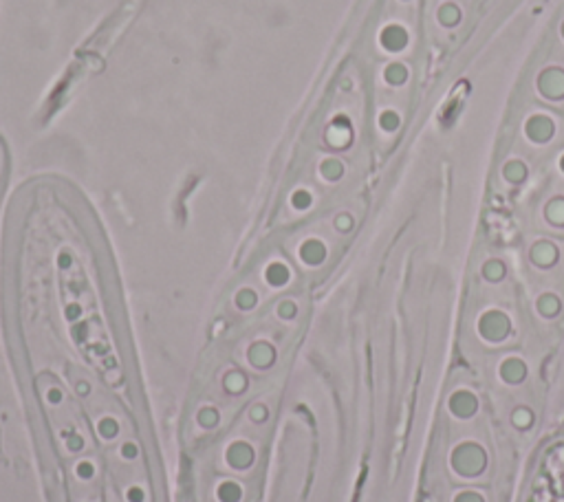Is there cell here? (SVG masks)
I'll return each mask as SVG.
<instances>
[{"mask_svg":"<svg viewBox=\"0 0 564 502\" xmlns=\"http://www.w3.org/2000/svg\"><path fill=\"white\" fill-rule=\"evenodd\" d=\"M525 502H564V439L542 450Z\"/></svg>","mask_w":564,"mask_h":502,"instance_id":"cell-1","label":"cell"},{"mask_svg":"<svg viewBox=\"0 0 564 502\" xmlns=\"http://www.w3.org/2000/svg\"><path fill=\"white\" fill-rule=\"evenodd\" d=\"M540 91L547 95V97H562L564 95V71L560 69H549L540 75L538 79Z\"/></svg>","mask_w":564,"mask_h":502,"instance_id":"cell-2","label":"cell"},{"mask_svg":"<svg viewBox=\"0 0 564 502\" xmlns=\"http://www.w3.org/2000/svg\"><path fill=\"white\" fill-rule=\"evenodd\" d=\"M379 42H382L384 49L397 53V51H401L408 45V31L404 29V26H399V24H391V26H386V29L382 31Z\"/></svg>","mask_w":564,"mask_h":502,"instance_id":"cell-3","label":"cell"},{"mask_svg":"<svg viewBox=\"0 0 564 502\" xmlns=\"http://www.w3.org/2000/svg\"><path fill=\"white\" fill-rule=\"evenodd\" d=\"M527 134L533 141H547L554 134V121L545 115H535L527 121Z\"/></svg>","mask_w":564,"mask_h":502,"instance_id":"cell-4","label":"cell"},{"mask_svg":"<svg viewBox=\"0 0 564 502\" xmlns=\"http://www.w3.org/2000/svg\"><path fill=\"white\" fill-rule=\"evenodd\" d=\"M300 256H302V260H304V262H308V265H318V262L324 260L327 249H324V245H322V242H318V240H308V242H304V245H302Z\"/></svg>","mask_w":564,"mask_h":502,"instance_id":"cell-5","label":"cell"},{"mask_svg":"<svg viewBox=\"0 0 564 502\" xmlns=\"http://www.w3.org/2000/svg\"><path fill=\"white\" fill-rule=\"evenodd\" d=\"M267 280H269V284H274V287H282V284L289 280V269L282 262H274L267 267Z\"/></svg>","mask_w":564,"mask_h":502,"instance_id":"cell-6","label":"cell"},{"mask_svg":"<svg viewBox=\"0 0 564 502\" xmlns=\"http://www.w3.org/2000/svg\"><path fill=\"white\" fill-rule=\"evenodd\" d=\"M384 77H386V82H388V84L399 86V84H404L406 79H408V69H406L404 64H391V66H388V69H386Z\"/></svg>","mask_w":564,"mask_h":502,"instance_id":"cell-7","label":"cell"},{"mask_svg":"<svg viewBox=\"0 0 564 502\" xmlns=\"http://www.w3.org/2000/svg\"><path fill=\"white\" fill-rule=\"evenodd\" d=\"M459 16H461V11H459V7H454V5H443L439 9V20L443 24H448V26L459 22Z\"/></svg>","mask_w":564,"mask_h":502,"instance_id":"cell-8","label":"cell"},{"mask_svg":"<svg viewBox=\"0 0 564 502\" xmlns=\"http://www.w3.org/2000/svg\"><path fill=\"white\" fill-rule=\"evenodd\" d=\"M379 124H382V128H384V130L393 132V130H397V128H399L401 119H399V115H397L395 111H384V113H382V117H379Z\"/></svg>","mask_w":564,"mask_h":502,"instance_id":"cell-9","label":"cell"},{"mask_svg":"<svg viewBox=\"0 0 564 502\" xmlns=\"http://www.w3.org/2000/svg\"><path fill=\"white\" fill-rule=\"evenodd\" d=\"M322 174H324L327 179H338V176L342 174V164L335 159H327L324 164H322Z\"/></svg>","mask_w":564,"mask_h":502,"instance_id":"cell-10","label":"cell"},{"mask_svg":"<svg viewBox=\"0 0 564 502\" xmlns=\"http://www.w3.org/2000/svg\"><path fill=\"white\" fill-rule=\"evenodd\" d=\"M291 203H293L295 210H304V207L311 205V194H308L306 189H298V192L291 196Z\"/></svg>","mask_w":564,"mask_h":502,"instance_id":"cell-11","label":"cell"},{"mask_svg":"<svg viewBox=\"0 0 564 502\" xmlns=\"http://www.w3.org/2000/svg\"><path fill=\"white\" fill-rule=\"evenodd\" d=\"M236 304L240 306V308H251L253 304H256V293L253 291H240L238 293V297H236Z\"/></svg>","mask_w":564,"mask_h":502,"instance_id":"cell-12","label":"cell"},{"mask_svg":"<svg viewBox=\"0 0 564 502\" xmlns=\"http://www.w3.org/2000/svg\"><path fill=\"white\" fill-rule=\"evenodd\" d=\"M251 357L258 359L260 366H265V363H269V359H272V350H269V346H258V348L251 350Z\"/></svg>","mask_w":564,"mask_h":502,"instance_id":"cell-13","label":"cell"},{"mask_svg":"<svg viewBox=\"0 0 564 502\" xmlns=\"http://www.w3.org/2000/svg\"><path fill=\"white\" fill-rule=\"evenodd\" d=\"M505 172H507V176H509V179H514V181H520L522 176H525V166H522V164H518V161H514V164H509V166H507V170H505Z\"/></svg>","mask_w":564,"mask_h":502,"instance_id":"cell-14","label":"cell"},{"mask_svg":"<svg viewBox=\"0 0 564 502\" xmlns=\"http://www.w3.org/2000/svg\"><path fill=\"white\" fill-rule=\"evenodd\" d=\"M295 313V306L291 304V302H285L280 306V315H285V317H289V315H293Z\"/></svg>","mask_w":564,"mask_h":502,"instance_id":"cell-15","label":"cell"},{"mask_svg":"<svg viewBox=\"0 0 564 502\" xmlns=\"http://www.w3.org/2000/svg\"><path fill=\"white\" fill-rule=\"evenodd\" d=\"M562 170H564V159H562Z\"/></svg>","mask_w":564,"mask_h":502,"instance_id":"cell-16","label":"cell"},{"mask_svg":"<svg viewBox=\"0 0 564 502\" xmlns=\"http://www.w3.org/2000/svg\"><path fill=\"white\" fill-rule=\"evenodd\" d=\"M562 36H564V24H562Z\"/></svg>","mask_w":564,"mask_h":502,"instance_id":"cell-17","label":"cell"}]
</instances>
